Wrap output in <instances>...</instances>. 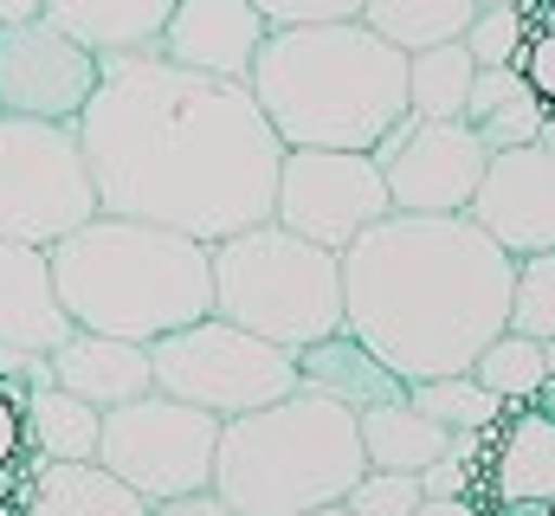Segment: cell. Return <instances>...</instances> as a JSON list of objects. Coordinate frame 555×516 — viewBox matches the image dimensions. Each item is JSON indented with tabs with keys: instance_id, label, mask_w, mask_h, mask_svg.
I'll list each match as a JSON object with an SVG mask.
<instances>
[{
	"instance_id": "cell-22",
	"label": "cell",
	"mask_w": 555,
	"mask_h": 516,
	"mask_svg": "<svg viewBox=\"0 0 555 516\" xmlns=\"http://www.w3.org/2000/svg\"><path fill=\"white\" fill-rule=\"evenodd\" d=\"M356 426H362V452H369L375 472H414L420 478L452 446V433L439 420H426L414 400H382V407L356 413Z\"/></svg>"
},
{
	"instance_id": "cell-5",
	"label": "cell",
	"mask_w": 555,
	"mask_h": 516,
	"mask_svg": "<svg viewBox=\"0 0 555 516\" xmlns=\"http://www.w3.org/2000/svg\"><path fill=\"white\" fill-rule=\"evenodd\" d=\"M362 472H369V452H362L356 413L297 387L278 407L220 426L214 491L240 516H310L343 504Z\"/></svg>"
},
{
	"instance_id": "cell-34",
	"label": "cell",
	"mask_w": 555,
	"mask_h": 516,
	"mask_svg": "<svg viewBox=\"0 0 555 516\" xmlns=\"http://www.w3.org/2000/svg\"><path fill=\"white\" fill-rule=\"evenodd\" d=\"M149 516H240L220 491H188V498H162V504H149Z\"/></svg>"
},
{
	"instance_id": "cell-19",
	"label": "cell",
	"mask_w": 555,
	"mask_h": 516,
	"mask_svg": "<svg viewBox=\"0 0 555 516\" xmlns=\"http://www.w3.org/2000/svg\"><path fill=\"white\" fill-rule=\"evenodd\" d=\"M20 516H149V498L98 459H39L20 485Z\"/></svg>"
},
{
	"instance_id": "cell-35",
	"label": "cell",
	"mask_w": 555,
	"mask_h": 516,
	"mask_svg": "<svg viewBox=\"0 0 555 516\" xmlns=\"http://www.w3.org/2000/svg\"><path fill=\"white\" fill-rule=\"evenodd\" d=\"M414 516H485V504H472V498H426Z\"/></svg>"
},
{
	"instance_id": "cell-36",
	"label": "cell",
	"mask_w": 555,
	"mask_h": 516,
	"mask_svg": "<svg viewBox=\"0 0 555 516\" xmlns=\"http://www.w3.org/2000/svg\"><path fill=\"white\" fill-rule=\"evenodd\" d=\"M39 7H46V0H0V33L20 26V20H39Z\"/></svg>"
},
{
	"instance_id": "cell-13",
	"label": "cell",
	"mask_w": 555,
	"mask_h": 516,
	"mask_svg": "<svg viewBox=\"0 0 555 516\" xmlns=\"http://www.w3.org/2000/svg\"><path fill=\"white\" fill-rule=\"evenodd\" d=\"M478 504H491V516L555 511V382L524 407H504L478 439Z\"/></svg>"
},
{
	"instance_id": "cell-23",
	"label": "cell",
	"mask_w": 555,
	"mask_h": 516,
	"mask_svg": "<svg viewBox=\"0 0 555 516\" xmlns=\"http://www.w3.org/2000/svg\"><path fill=\"white\" fill-rule=\"evenodd\" d=\"M26 407V446L39 459H98V433H104V413L78 394H65L59 382H39L20 394Z\"/></svg>"
},
{
	"instance_id": "cell-21",
	"label": "cell",
	"mask_w": 555,
	"mask_h": 516,
	"mask_svg": "<svg viewBox=\"0 0 555 516\" xmlns=\"http://www.w3.org/2000/svg\"><path fill=\"white\" fill-rule=\"evenodd\" d=\"M465 124L478 129V142L498 155V149H530L543 124H550V104L530 91V78L517 65H498V72H478L472 78V98H465Z\"/></svg>"
},
{
	"instance_id": "cell-9",
	"label": "cell",
	"mask_w": 555,
	"mask_h": 516,
	"mask_svg": "<svg viewBox=\"0 0 555 516\" xmlns=\"http://www.w3.org/2000/svg\"><path fill=\"white\" fill-rule=\"evenodd\" d=\"M220 426H227L220 413H201V407L168 400V394H142V400H124V407L104 413L98 465H111L149 504L188 498V491H214Z\"/></svg>"
},
{
	"instance_id": "cell-18",
	"label": "cell",
	"mask_w": 555,
	"mask_h": 516,
	"mask_svg": "<svg viewBox=\"0 0 555 516\" xmlns=\"http://www.w3.org/2000/svg\"><path fill=\"white\" fill-rule=\"evenodd\" d=\"M39 20L59 26L91 59H137V52H162L175 0H46Z\"/></svg>"
},
{
	"instance_id": "cell-3",
	"label": "cell",
	"mask_w": 555,
	"mask_h": 516,
	"mask_svg": "<svg viewBox=\"0 0 555 516\" xmlns=\"http://www.w3.org/2000/svg\"><path fill=\"white\" fill-rule=\"evenodd\" d=\"M246 85L284 149L375 155L408 124V52L375 39L362 20L266 33Z\"/></svg>"
},
{
	"instance_id": "cell-25",
	"label": "cell",
	"mask_w": 555,
	"mask_h": 516,
	"mask_svg": "<svg viewBox=\"0 0 555 516\" xmlns=\"http://www.w3.org/2000/svg\"><path fill=\"white\" fill-rule=\"evenodd\" d=\"M472 52L465 46H433L408 59V117L414 124H452L465 117V98H472Z\"/></svg>"
},
{
	"instance_id": "cell-30",
	"label": "cell",
	"mask_w": 555,
	"mask_h": 516,
	"mask_svg": "<svg viewBox=\"0 0 555 516\" xmlns=\"http://www.w3.org/2000/svg\"><path fill=\"white\" fill-rule=\"evenodd\" d=\"M343 504L356 516H414L420 504H426V491H420L414 472H375V465H369Z\"/></svg>"
},
{
	"instance_id": "cell-39",
	"label": "cell",
	"mask_w": 555,
	"mask_h": 516,
	"mask_svg": "<svg viewBox=\"0 0 555 516\" xmlns=\"http://www.w3.org/2000/svg\"><path fill=\"white\" fill-rule=\"evenodd\" d=\"M543 362H550V382H555V336L543 343Z\"/></svg>"
},
{
	"instance_id": "cell-17",
	"label": "cell",
	"mask_w": 555,
	"mask_h": 516,
	"mask_svg": "<svg viewBox=\"0 0 555 516\" xmlns=\"http://www.w3.org/2000/svg\"><path fill=\"white\" fill-rule=\"evenodd\" d=\"M52 382L78 400H91L98 413L124 407L155 394V369H149V349L124 343V336H98V330H72L59 349H52Z\"/></svg>"
},
{
	"instance_id": "cell-15",
	"label": "cell",
	"mask_w": 555,
	"mask_h": 516,
	"mask_svg": "<svg viewBox=\"0 0 555 516\" xmlns=\"http://www.w3.org/2000/svg\"><path fill=\"white\" fill-rule=\"evenodd\" d=\"M266 13L253 0H175V20L162 33V59L201 78L246 85L266 46Z\"/></svg>"
},
{
	"instance_id": "cell-38",
	"label": "cell",
	"mask_w": 555,
	"mask_h": 516,
	"mask_svg": "<svg viewBox=\"0 0 555 516\" xmlns=\"http://www.w3.org/2000/svg\"><path fill=\"white\" fill-rule=\"evenodd\" d=\"M472 7H530V0H472Z\"/></svg>"
},
{
	"instance_id": "cell-33",
	"label": "cell",
	"mask_w": 555,
	"mask_h": 516,
	"mask_svg": "<svg viewBox=\"0 0 555 516\" xmlns=\"http://www.w3.org/2000/svg\"><path fill=\"white\" fill-rule=\"evenodd\" d=\"M20 446H26V407H20V394L0 387V472L20 459Z\"/></svg>"
},
{
	"instance_id": "cell-7",
	"label": "cell",
	"mask_w": 555,
	"mask_h": 516,
	"mask_svg": "<svg viewBox=\"0 0 555 516\" xmlns=\"http://www.w3.org/2000/svg\"><path fill=\"white\" fill-rule=\"evenodd\" d=\"M149 369H155V394L188 400L201 413L240 420L278 407L284 394H297V349H278L266 336L227 323V317H201L162 343H149Z\"/></svg>"
},
{
	"instance_id": "cell-27",
	"label": "cell",
	"mask_w": 555,
	"mask_h": 516,
	"mask_svg": "<svg viewBox=\"0 0 555 516\" xmlns=\"http://www.w3.org/2000/svg\"><path fill=\"white\" fill-rule=\"evenodd\" d=\"M408 400H414L426 420H439L446 433H491L504 420V400L485 394L472 375H439V382H408Z\"/></svg>"
},
{
	"instance_id": "cell-20",
	"label": "cell",
	"mask_w": 555,
	"mask_h": 516,
	"mask_svg": "<svg viewBox=\"0 0 555 516\" xmlns=\"http://www.w3.org/2000/svg\"><path fill=\"white\" fill-rule=\"evenodd\" d=\"M297 382L310 394H323V400H336V407H349V413H369L382 400H408V382L356 330H336V336L297 349Z\"/></svg>"
},
{
	"instance_id": "cell-31",
	"label": "cell",
	"mask_w": 555,
	"mask_h": 516,
	"mask_svg": "<svg viewBox=\"0 0 555 516\" xmlns=\"http://www.w3.org/2000/svg\"><path fill=\"white\" fill-rule=\"evenodd\" d=\"M266 13V26L284 33V26H343V20H362L369 0H253Z\"/></svg>"
},
{
	"instance_id": "cell-40",
	"label": "cell",
	"mask_w": 555,
	"mask_h": 516,
	"mask_svg": "<svg viewBox=\"0 0 555 516\" xmlns=\"http://www.w3.org/2000/svg\"><path fill=\"white\" fill-rule=\"evenodd\" d=\"M310 516H356L349 504H330V511H310Z\"/></svg>"
},
{
	"instance_id": "cell-24",
	"label": "cell",
	"mask_w": 555,
	"mask_h": 516,
	"mask_svg": "<svg viewBox=\"0 0 555 516\" xmlns=\"http://www.w3.org/2000/svg\"><path fill=\"white\" fill-rule=\"evenodd\" d=\"M472 20H478L472 0H369L362 7V26L408 59L433 52V46H459Z\"/></svg>"
},
{
	"instance_id": "cell-2",
	"label": "cell",
	"mask_w": 555,
	"mask_h": 516,
	"mask_svg": "<svg viewBox=\"0 0 555 516\" xmlns=\"http://www.w3.org/2000/svg\"><path fill=\"white\" fill-rule=\"evenodd\" d=\"M504 253L472 214H388L343 246V330H356L401 382L472 375L511 330Z\"/></svg>"
},
{
	"instance_id": "cell-26",
	"label": "cell",
	"mask_w": 555,
	"mask_h": 516,
	"mask_svg": "<svg viewBox=\"0 0 555 516\" xmlns=\"http://www.w3.org/2000/svg\"><path fill=\"white\" fill-rule=\"evenodd\" d=\"M472 382L485 387V394H498L504 407H524V400H537V394L550 387L543 343H537V336H517V330L491 336V343H485V356L472 362Z\"/></svg>"
},
{
	"instance_id": "cell-8",
	"label": "cell",
	"mask_w": 555,
	"mask_h": 516,
	"mask_svg": "<svg viewBox=\"0 0 555 516\" xmlns=\"http://www.w3.org/2000/svg\"><path fill=\"white\" fill-rule=\"evenodd\" d=\"M98 214L104 207H98L78 129L0 117V240L52 253Z\"/></svg>"
},
{
	"instance_id": "cell-10",
	"label": "cell",
	"mask_w": 555,
	"mask_h": 516,
	"mask_svg": "<svg viewBox=\"0 0 555 516\" xmlns=\"http://www.w3.org/2000/svg\"><path fill=\"white\" fill-rule=\"evenodd\" d=\"M388 214H395V201H388V181H382L375 155H356V149H284L272 220L291 227L297 240L343 253Z\"/></svg>"
},
{
	"instance_id": "cell-41",
	"label": "cell",
	"mask_w": 555,
	"mask_h": 516,
	"mask_svg": "<svg viewBox=\"0 0 555 516\" xmlns=\"http://www.w3.org/2000/svg\"><path fill=\"white\" fill-rule=\"evenodd\" d=\"M550 516H555V511H550Z\"/></svg>"
},
{
	"instance_id": "cell-16",
	"label": "cell",
	"mask_w": 555,
	"mask_h": 516,
	"mask_svg": "<svg viewBox=\"0 0 555 516\" xmlns=\"http://www.w3.org/2000/svg\"><path fill=\"white\" fill-rule=\"evenodd\" d=\"M72 317L52 284V253L0 240V356H52Z\"/></svg>"
},
{
	"instance_id": "cell-37",
	"label": "cell",
	"mask_w": 555,
	"mask_h": 516,
	"mask_svg": "<svg viewBox=\"0 0 555 516\" xmlns=\"http://www.w3.org/2000/svg\"><path fill=\"white\" fill-rule=\"evenodd\" d=\"M537 149H543V155H550V162H555V117H550V124H543V136H537Z\"/></svg>"
},
{
	"instance_id": "cell-1",
	"label": "cell",
	"mask_w": 555,
	"mask_h": 516,
	"mask_svg": "<svg viewBox=\"0 0 555 516\" xmlns=\"http://www.w3.org/2000/svg\"><path fill=\"white\" fill-rule=\"evenodd\" d=\"M78 149L104 214L188 233L201 246L266 227L278 207L284 142L253 85L181 72L162 52L104 59L98 98L78 117Z\"/></svg>"
},
{
	"instance_id": "cell-29",
	"label": "cell",
	"mask_w": 555,
	"mask_h": 516,
	"mask_svg": "<svg viewBox=\"0 0 555 516\" xmlns=\"http://www.w3.org/2000/svg\"><path fill=\"white\" fill-rule=\"evenodd\" d=\"M459 46L472 52V65H478V72L517 65V59H524V46H530V13H524V7H478V20L465 26V39H459Z\"/></svg>"
},
{
	"instance_id": "cell-12",
	"label": "cell",
	"mask_w": 555,
	"mask_h": 516,
	"mask_svg": "<svg viewBox=\"0 0 555 516\" xmlns=\"http://www.w3.org/2000/svg\"><path fill=\"white\" fill-rule=\"evenodd\" d=\"M98 78L104 59H91L46 20H20L0 33V117L78 129L85 104L98 98Z\"/></svg>"
},
{
	"instance_id": "cell-6",
	"label": "cell",
	"mask_w": 555,
	"mask_h": 516,
	"mask_svg": "<svg viewBox=\"0 0 555 516\" xmlns=\"http://www.w3.org/2000/svg\"><path fill=\"white\" fill-rule=\"evenodd\" d=\"M214 317L278 349H310L343 330V253L310 246L278 220L246 227L214 246Z\"/></svg>"
},
{
	"instance_id": "cell-14",
	"label": "cell",
	"mask_w": 555,
	"mask_h": 516,
	"mask_svg": "<svg viewBox=\"0 0 555 516\" xmlns=\"http://www.w3.org/2000/svg\"><path fill=\"white\" fill-rule=\"evenodd\" d=\"M465 214L511 258L555 253V162L537 142L530 149H498Z\"/></svg>"
},
{
	"instance_id": "cell-4",
	"label": "cell",
	"mask_w": 555,
	"mask_h": 516,
	"mask_svg": "<svg viewBox=\"0 0 555 516\" xmlns=\"http://www.w3.org/2000/svg\"><path fill=\"white\" fill-rule=\"evenodd\" d=\"M52 284L72 330L124 336L149 349L214 317V246L149 220L98 214L91 227L52 246Z\"/></svg>"
},
{
	"instance_id": "cell-32",
	"label": "cell",
	"mask_w": 555,
	"mask_h": 516,
	"mask_svg": "<svg viewBox=\"0 0 555 516\" xmlns=\"http://www.w3.org/2000/svg\"><path fill=\"white\" fill-rule=\"evenodd\" d=\"M517 72L530 78V91L550 104V117H555V26H530V46H524Z\"/></svg>"
},
{
	"instance_id": "cell-11",
	"label": "cell",
	"mask_w": 555,
	"mask_h": 516,
	"mask_svg": "<svg viewBox=\"0 0 555 516\" xmlns=\"http://www.w3.org/2000/svg\"><path fill=\"white\" fill-rule=\"evenodd\" d=\"M375 162H382L395 214H465L485 168H491V149L478 142V129L465 117H452V124H414L408 117L375 149Z\"/></svg>"
},
{
	"instance_id": "cell-28",
	"label": "cell",
	"mask_w": 555,
	"mask_h": 516,
	"mask_svg": "<svg viewBox=\"0 0 555 516\" xmlns=\"http://www.w3.org/2000/svg\"><path fill=\"white\" fill-rule=\"evenodd\" d=\"M511 330L517 336H555V253L517 258V278H511Z\"/></svg>"
}]
</instances>
